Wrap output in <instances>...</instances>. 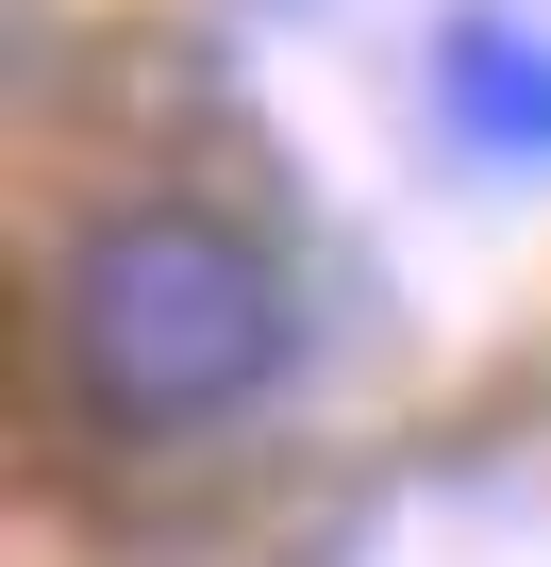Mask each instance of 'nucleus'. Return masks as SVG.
I'll return each mask as SVG.
<instances>
[{
	"mask_svg": "<svg viewBox=\"0 0 551 567\" xmlns=\"http://www.w3.org/2000/svg\"><path fill=\"white\" fill-rule=\"evenodd\" d=\"M302 351V301H285V250L201 217V200H151V217H101L68 250V384L118 417V434H217L285 384Z\"/></svg>",
	"mask_w": 551,
	"mask_h": 567,
	"instance_id": "1",
	"label": "nucleus"
},
{
	"mask_svg": "<svg viewBox=\"0 0 551 567\" xmlns=\"http://www.w3.org/2000/svg\"><path fill=\"white\" fill-rule=\"evenodd\" d=\"M435 134L468 167H551V34L534 18H451L435 34Z\"/></svg>",
	"mask_w": 551,
	"mask_h": 567,
	"instance_id": "2",
	"label": "nucleus"
}]
</instances>
